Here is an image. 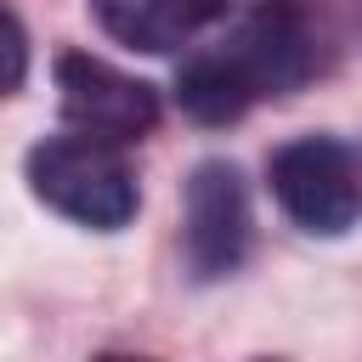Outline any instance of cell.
<instances>
[{
  "label": "cell",
  "mask_w": 362,
  "mask_h": 362,
  "mask_svg": "<svg viewBox=\"0 0 362 362\" xmlns=\"http://www.w3.org/2000/svg\"><path fill=\"white\" fill-rule=\"evenodd\" d=\"M317 74V23L300 0H266L175 74V102L198 124H232L266 96H288Z\"/></svg>",
  "instance_id": "1"
},
{
  "label": "cell",
  "mask_w": 362,
  "mask_h": 362,
  "mask_svg": "<svg viewBox=\"0 0 362 362\" xmlns=\"http://www.w3.org/2000/svg\"><path fill=\"white\" fill-rule=\"evenodd\" d=\"M23 175H28V192H34L45 209H57L62 221L96 226V232H119V226L136 215V204H141L130 164H124L113 147L90 141V136L34 141Z\"/></svg>",
  "instance_id": "2"
},
{
  "label": "cell",
  "mask_w": 362,
  "mask_h": 362,
  "mask_svg": "<svg viewBox=\"0 0 362 362\" xmlns=\"http://www.w3.org/2000/svg\"><path fill=\"white\" fill-rule=\"evenodd\" d=\"M272 198L300 232L339 238L362 221V175L356 158L334 136H300L272 153Z\"/></svg>",
  "instance_id": "3"
},
{
  "label": "cell",
  "mask_w": 362,
  "mask_h": 362,
  "mask_svg": "<svg viewBox=\"0 0 362 362\" xmlns=\"http://www.w3.org/2000/svg\"><path fill=\"white\" fill-rule=\"evenodd\" d=\"M57 102H62V119L102 147L141 141L158 124V90L90 51L57 57Z\"/></svg>",
  "instance_id": "4"
},
{
  "label": "cell",
  "mask_w": 362,
  "mask_h": 362,
  "mask_svg": "<svg viewBox=\"0 0 362 362\" xmlns=\"http://www.w3.org/2000/svg\"><path fill=\"white\" fill-rule=\"evenodd\" d=\"M181 249L198 277H226L249 249V192L238 164L204 158L187 175V215H181Z\"/></svg>",
  "instance_id": "5"
},
{
  "label": "cell",
  "mask_w": 362,
  "mask_h": 362,
  "mask_svg": "<svg viewBox=\"0 0 362 362\" xmlns=\"http://www.w3.org/2000/svg\"><path fill=\"white\" fill-rule=\"evenodd\" d=\"M90 11L119 45L164 57V51H181L187 40H198L226 11V0H90Z\"/></svg>",
  "instance_id": "6"
},
{
  "label": "cell",
  "mask_w": 362,
  "mask_h": 362,
  "mask_svg": "<svg viewBox=\"0 0 362 362\" xmlns=\"http://www.w3.org/2000/svg\"><path fill=\"white\" fill-rule=\"evenodd\" d=\"M28 79V34L17 23V11L0 0V96H11Z\"/></svg>",
  "instance_id": "7"
},
{
  "label": "cell",
  "mask_w": 362,
  "mask_h": 362,
  "mask_svg": "<svg viewBox=\"0 0 362 362\" xmlns=\"http://www.w3.org/2000/svg\"><path fill=\"white\" fill-rule=\"evenodd\" d=\"M96 362H147V356H119V351H107V356H96Z\"/></svg>",
  "instance_id": "8"
}]
</instances>
